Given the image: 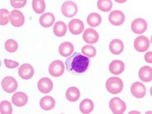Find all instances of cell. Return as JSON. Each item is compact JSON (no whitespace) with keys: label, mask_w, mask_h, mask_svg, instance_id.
I'll list each match as a JSON object with an SVG mask.
<instances>
[{"label":"cell","mask_w":152,"mask_h":114,"mask_svg":"<svg viewBox=\"0 0 152 114\" xmlns=\"http://www.w3.org/2000/svg\"><path fill=\"white\" fill-rule=\"evenodd\" d=\"M109 107L114 114H122L126 109V105L121 99L113 98L109 102Z\"/></svg>","instance_id":"4"},{"label":"cell","mask_w":152,"mask_h":114,"mask_svg":"<svg viewBox=\"0 0 152 114\" xmlns=\"http://www.w3.org/2000/svg\"><path fill=\"white\" fill-rule=\"evenodd\" d=\"M99 33L93 28H88L84 31L83 39L87 44H95L99 41Z\"/></svg>","instance_id":"13"},{"label":"cell","mask_w":152,"mask_h":114,"mask_svg":"<svg viewBox=\"0 0 152 114\" xmlns=\"http://www.w3.org/2000/svg\"><path fill=\"white\" fill-rule=\"evenodd\" d=\"M147 29V23L143 18L135 19L132 23V30L136 34H142Z\"/></svg>","instance_id":"9"},{"label":"cell","mask_w":152,"mask_h":114,"mask_svg":"<svg viewBox=\"0 0 152 114\" xmlns=\"http://www.w3.org/2000/svg\"><path fill=\"white\" fill-rule=\"evenodd\" d=\"M64 72H65V65L60 60L54 61L53 62H51V64H50L49 73L51 76L57 78L62 75Z\"/></svg>","instance_id":"5"},{"label":"cell","mask_w":152,"mask_h":114,"mask_svg":"<svg viewBox=\"0 0 152 114\" xmlns=\"http://www.w3.org/2000/svg\"><path fill=\"white\" fill-rule=\"evenodd\" d=\"M131 92L134 97H136L137 99H141L145 97V95L146 94V88L144 84L141 82H135L132 84Z\"/></svg>","instance_id":"11"},{"label":"cell","mask_w":152,"mask_h":114,"mask_svg":"<svg viewBox=\"0 0 152 114\" xmlns=\"http://www.w3.org/2000/svg\"><path fill=\"white\" fill-rule=\"evenodd\" d=\"M94 104L93 103V101L90 100V99H84V100L80 103V109L82 113H90L92 111L94 110Z\"/></svg>","instance_id":"25"},{"label":"cell","mask_w":152,"mask_h":114,"mask_svg":"<svg viewBox=\"0 0 152 114\" xmlns=\"http://www.w3.org/2000/svg\"><path fill=\"white\" fill-rule=\"evenodd\" d=\"M54 34L56 35L58 37H64L66 34V31H67V26L64 22H61L59 21L57 22L55 26H54Z\"/></svg>","instance_id":"24"},{"label":"cell","mask_w":152,"mask_h":114,"mask_svg":"<svg viewBox=\"0 0 152 114\" xmlns=\"http://www.w3.org/2000/svg\"><path fill=\"white\" fill-rule=\"evenodd\" d=\"M0 113L1 114H11L12 113L11 103L4 100L0 103Z\"/></svg>","instance_id":"31"},{"label":"cell","mask_w":152,"mask_h":114,"mask_svg":"<svg viewBox=\"0 0 152 114\" xmlns=\"http://www.w3.org/2000/svg\"><path fill=\"white\" fill-rule=\"evenodd\" d=\"M10 21V12L7 9L2 8L0 10V25L5 26Z\"/></svg>","instance_id":"30"},{"label":"cell","mask_w":152,"mask_h":114,"mask_svg":"<svg viewBox=\"0 0 152 114\" xmlns=\"http://www.w3.org/2000/svg\"><path fill=\"white\" fill-rule=\"evenodd\" d=\"M73 51H74V46L70 42H63L59 46V53L63 57H69L72 55Z\"/></svg>","instance_id":"20"},{"label":"cell","mask_w":152,"mask_h":114,"mask_svg":"<svg viewBox=\"0 0 152 114\" xmlns=\"http://www.w3.org/2000/svg\"><path fill=\"white\" fill-rule=\"evenodd\" d=\"M106 88L112 94H118L123 88V82L118 77H111L107 80Z\"/></svg>","instance_id":"2"},{"label":"cell","mask_w":152,"mask_h":114,"mask_svg":"<svg viewBox=\"0 0 152 114\" xmlns=\"http://www.w3.org/2000/svg\"><path fill=\"white\" fill-rule=\"evenodd\" d=\"M109 22L114 26H120L124 23L125 21V15L122 11L115 10L112 11L108 17Z\"/></svg>","instance_id":"10"},{"label":"cell","mask_w":152,"mask_h":114,"mask_svg":"<svg viewBox=\"0 0 152 114\" xmlns=\"http://www.w3.org/2000/svg\"><path fill=\"white\" fill-rule=\"evenodd\" d=\"M18 75L23 80H30L34 75V69L30 64H23L18 69Z\"/></svg>","instance_id":"14"},{"label":"cell","mask_w":152,"mask_h":114,"mask_svg":"<svg viewBox=\"0 0 152 114\" xmlns=\"http://www.w3.org/2000/svg\"><path fill=\"white\" fill-rule=\"evenodd\" d=\"M25 22V18L22 12L14 9L10 12V23L15 27H20L23 26Z\"/></svg>","instance_id":"8"},{"label":"cell","mask_w":152,"mask_h":114,"mask_svg":"<svg viewBox=\"0 0 152 114\" xmlns=\"http://www.w3.org/2000/svg\"><path fill=\"white\" fill-rule=\"evenodd\" d=\"M5 49L6 50H8V52H15L16 50H18V42H16L15 40L13 39H9L7 42H5Z\"/></svg>","instance_id":"32"},{"label":"cell","mask_w":152,"mask_h":114,"mask_svg":"<svg viewBox=\"0 0 152 114\" xmlns=\"http://www.w3.org/2000/svg\"><path fill=\"white\" fill-rule=\"evenodd\" d=\"M124 45L120 39H114L109 44V50L113 55H120L123 51Z\"/></svg>","instance_id":"18"},{"label":"cell","mask_w":152,"mask_h":114,"mask_svg":"<svg viewBox=\"0 0 152 114\" xmlns=\"http://www.w3.org/2000/svg\"><path fill=\"white\" fill-rule=\"evenodd\" d=\"M28 101L27 95L23 92H17L12 97V102L17 107H23Z\"/></svg>","instance_id":"16"},{"label":"cell","mask_w":152,"mask_h":114,"mask_svg":"<svg viewBox=\"0 0 152 114\" xmlns=\"http://www.w3.org/2000/svg\"><path fill=\"white\" fill-rule=\"evenodd\" d=\"M125 69V65L122 61L119 60H115L112 61L109 65V70L112 74H113L115 75H121Z\"/></svg>","instance_id":"17"},{"label":"cell","mask_w":152,"mask_h":114,"mask_svg":"<svg viewBox=\"0 0 152 114\" xmlns=\"http://www.w3.org/2000/svg\"><path fill=\"white\" fill-rule=\"evenodd\" d=\"M61 12L66 18H73L78 12V6L72 1H66L61 6Z\"/></svg>","instance_id":"3"},{"label":"cell","mask_w":152,"mask_h":114,"mask_svg":"<svg viewBox=\"0 0 152 114\" xmlns=\"http://www.w3.org/2000/svg\"><path fill=\"white\" fill-rule=\"evenodd\" d=\"M38 90L43 94H48L53 88V83L49 78H42L37 83Z\"/></svg>","instance_id":"15"},{"label":"cell","mask_w":152,"mask_h":114,"mask_svg":"<svg viewBox=\"0 0 152 114\" xmlns=\"http://www.w3.org/2000/svg\"><path fill=\"white\" fill-rule=\"evenodd\" d=\"M152 52L151 51H149L145 55V60L146 62H148L149 64H151L152 63V59H151Z\"/></svg>","instance_id":"35"},{"label":"cell","mask_w":152,"mask_h":114,"mask_svg":"<svg viewBox=\"0 0 152 114\" xmlns=\"http://www.w3.org/2000/svg\"><path fill=\"white\" fill-rule=\"evenodd\" d=\"M11 5L15 8H20L24 7L27 4V0H11Z\"/></svg>","instance_id":"33"},{"label":"cell","mask_w":152,"mask_h":114,"mask_svg":"<svg viewBox=\"0 0 152 114\" xmlns=\"http://www.w3.org/2000/svg\"><path fill=\"white\" fill-rule=\"evenodd\" d=\"M97 5L102 12H109L113 8V2L111 0H99Z\"/></svg>","instance_id":"28"},{"label":"cell","mask_w":152,"mask_h":114,"mask_svg":"<svg viewBox=\"0 0 152 114\" xmlns=\"http://www.w3.org/2000/svg\"><path fill=\"white\" fill-rule=\"evenodd\" d=\"M139 78L143 82H150L152 80V69L150 66H143L139 70Z\"/></svg>","instance_id":"22"},{"label":"cell","mask_w":152,"mask_h":114,"mask_svg":"<svg viewBox=\"0 0 152 114\" xmlns=\"http://www.w3.org/2000/svg\"><path fill=\"white\" fill-rule=\"evenodd\" d=\"M32 8L37 14H42L46 9V3L44 0H33Z\"/></svg>","instance_id":"27"},{"label":"cell","mask_w":152,"mask_h":114,"mask_svg":"<svg viewBox=\"0 0 152 114\" xmlns=\"http://www.w3.org/2000/svg\"><path fill=\"white\" fill-rule=\"evenodd\" d=\"M69 31L74 35H79L83 32L84 29V23L80 19H73L69 23Z\"/></svg>","instance_id":"12"},{"label":"cell","mask_w":152,"mask_h":114,"mask_svg":"<svg viewBox=\"0 0 152 114\" xmlns=\"http://www.w3.org/2000/svg\"><path fill=\"white\" fill-rule=\"evenodd\" d=\"M65 97L69 102H76L80 98V91L76 87H70L67 89L65 93Z\"/></svg>","instance_id":"23"},{"label":"cell","mask_w":152,"mask_h":114,"mask_svg":"<svg viewBox=\"0 0 152 114\" xmlns=\"http://www.w3.org/2000/svg\"><path fill=\"white\" fill-rule=\"evenodd\" d=\"M55 105H56V101L50 96L43 97L40 101V106L43 110L45 111H50L53 109Z\"/></svg>","instance_id":"21"},{"label":"cell","mask_w":152,"mask_h":114,"mask_svg":"<svg viewBox=\"0 0 152 114\" xmlns=\"http://www.w3.org/2000/svg\"><path fill=\"white\" fill-rule=\"evenodd\" d=\"M102 22V18L97 12H92L87 18L88 24L92 27H96L99 26Z\"/></svg>","instance_id":"26"},{"label":"cell","mask_w":152,"mask_h":114,"mask_svg":"<svg viewBox=\"0 0 152 114\" xmlns=\"http://www.w3.org/2000/svg\"><path fill=\"white\" fill-rule=\"evenodd\" d=\"M151 42L149 39L145 36H139L134 41V48L138 52H144L149 49Z\"/></svg>","instance_id":"7"},{"label":"cell","mask_w":152,"mask_h":114,"mask_svg":"<svg viewBox=\"0 0 152 114\" xmlns=\"http://www.w3.org/2000/svg\"><path fill=\"white\" fill-rule=\"evenodd\" d=\"M39 23L43 27H51L55 23V16L51 12H46L40 17Z\"/></svg>","instance_id":"19"},{"label":"cell","mask_w":152,"mask_h":114,"mask_svg":"<svg viewBox=\"0 0 152 114\" xmlns=\"http://www.w3.org/2000/svg\"><path fill=\"white\" fill-rule=\"evenodd\" d=\"M2 88L6 93L11 94L17 90L18 82L13 77H11V76L4 77L2 80Z\"/></svg>","instance_id":"6"},{"label":"cell","mask_w":152,"mask_h":114,"mask_svg":"<svg viewBox=\"0 0 152 114\" xmlns=\"http://www.w3.org/2000/svg\"><path fill=\"white\" fill-rule=\"evenodd\" d=\"M81 50H82V53L84 56L88 57V58L94 57L97 53V50L95 49L94 46H91V45H86V46H83Z\"/></svg>","instance_id":"29"},{"label":"cell","mask_w":152,"mask_h":114,"mask_svg":"<svg viewBox=\"0 0 152 114\" xmlns=\"http://www.w3.org/2000/svg\"><path fill=\"white\" fill-rule=\"evenodd\" d=\"M4 64H5V66L8 69L17 68L19 65L18 62L14 61H11V60H8V59H4Z\"/></svg>","instance_id":"34"},{"label":"cell","mask_w":152,"mask_h":114,"mask_svg":"<svg viewBox=\"0 0 152 114\" xmlns=\"http://www.w3.org/2000/svg\"><path fill=\"white\" fill-rule=\"evenodd\" d=\"M66 69L74 75H81L84 73L89 66V58L84 55L75 52L66 59L65 62Z\"/></svg>","instance_id":"1"}]
</instances>
